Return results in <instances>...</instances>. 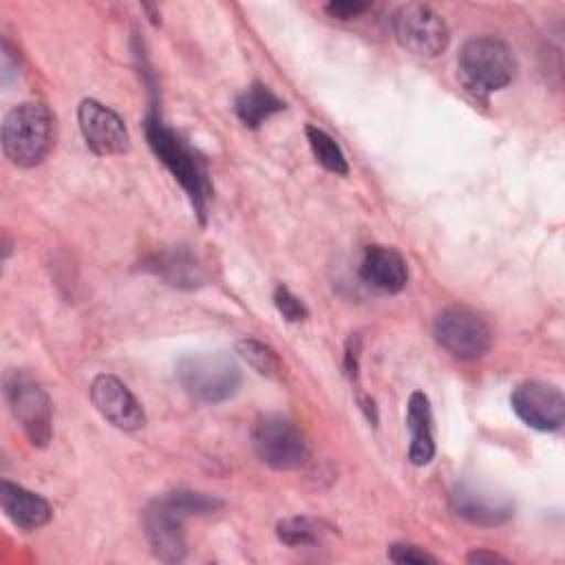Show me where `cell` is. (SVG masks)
Listing matches in <instances>:
<instances>
[{
    "instance_id": "25",
    "label": "cell",
    "mask_w": 565,
    "mask_h": 565,
    "mask_svg": "<svg viewBox=\"0 0 565 565\" xmlns=\"http://www.w3.org/2000/svg\"><path fill=\"white\" fill-rule=\"evenodd\" d=\"M369 7H371L369 2H360V0H338V2L324 4V11H327L331 18L351 20V18L362 15Z\"/></svg>"
},
{
    "instance_id": "26",
    "label": "cell",
    "mask_w": 565,
    "mask_h": 565,
    "mask_svg": "<svg viewBox=\"0 0 565 565\" xmlns=\"http://www.w3.org/2000/svg\"><path fill=\"white\" fill-rule=\"evenodd\" d=\"M468 563H475V565H481V563H508L505 556L497 554V552H488V550H472L468 556H466Z\"/></svg>"
},
{
    "instance_id": "20",
    "label": "cell",
    "mask_w": 565,
    "mask_h": 565,
    "mask_svg": "<svg viewBox=\"0 0 565 565\" xmlns=\"http://www.w3.org/2000/svg\"><path fill=\"white\" fill-rule=\"evenodd\" d=\"M305 132H307V141H309V148H311L316 161L324 170L344 177L349 172V163H347L342 148L335 143V139L316 126H307Z\"/></svg>"
},
{
    "instance_id": "10",
    "label": "cell",
    "mask_w": 565,
    "mask_h": 565,
    "mask_svg": "<svg viewBox=\"0 0 565 565\" xmlns=\"http://www.w3.org/2000/svg\"><path fill=\"white\" fill-rule=\"evenodd\" d=\"M77 121L86 146L95 154L108 157L128 150L130 137L124 119L97 99H82L77 108Z\"/></svg>"
},
{
    "instance_id": "9",
    "label": "cell",
    "mask_w": 565,
    "mask_h": 565,
    "mask_svg": "<svg viewBox=\"0 0 565 565\" xmlns=\"http://www.w3.org/2000/svg\"><path fill=\"white\" fill-rule=\"evenodd\" d=\"M510 404L525 426L541 433L558 430L565 422V397L558 386L547 382H521L512 391Z\"/></svg>"
},
{
    "instance_id": "21",
    "label": "cell",
    "mask_w": 565,
    "mask_h": 565,
    "mask_svg": "<svg viewBox=\"0 0 565 565\" xmlns=\"http://www.w3.org/2000/svg\"><path fill=\"white\" fill-rule=\"evenodd\" d=\"M276 534L278 539L289 545V547H298V545H316L322 541V523L309 516H289L278 521L276 525Z\"/></svg>"
},
{
    "instance_id": "3",
    "label": "cell",
    "mask_w": 565,
    "mask_h": 565,
    "mask_svg": "<svg viewBox=\"0 0 565 565\" xmlns=\"http://www.w3.org/2000/svg\"><path fill=\"white\" fill-rule=\"evenodd\" d=\"M457 73L468 90L488 95L512 82L516 73V57L501 38L477 35L459 49Z\"/></svg>"
},
{
    "instance_id": "16",
    "label": "cell",
    "mask_w": 565,
    "mask_h": 565,
    "mask_svg": "<svg viewBox=\"0 0 565 565\" xmlns=\"http://www.w3.org/2000/svg\"><path fill=\"white\" fill-rule=\"evenodd\" d=\"M0 505L11 523L22 530H38L53 516V510L44 497L11 481H0Z\"/></svg>"
},
{
    "instance_id": "7",
    "label": "cell",
    "mask_w": 565,
    "mask_h": 565,
    "mask_svg": "<svg viewBox=\"0 0 565 565\" xmlns=\"http://www.w3.org/2000/svg\"><path fill=\"white\" fill-rule=\"evenodd\" d=\"M4 395L31 446L44 448L51 441V399L46 391L26 373L15 371L4 382Z\"/></svg>"
},
{
    "instance_id": "17",
    "label": "cell",
    "mask_w": 565,
    "mask_h": 565,
    "mask_svg": "<svg viewBox=\"0 0 565 565\" xmlns=\"http://www.w3.org/2000/svg\"><path fill=\"white\" fill-rule=\"evenodd\" d=\"M406 426L411 433L408 459L413 466H426L435 457V439H433V413L430 402L422 391L411 393L406 406Z\"/></svg>"
},
{
    "instance_id": "12",
    "label": "cell",
    "mask_w": 565,
    "mask_h": 565,
    "mask_svg": "<svg viewBox=\"0 0 565 565\" xmlns=\"http://www.w3.org/2000/svg\"><path fill=\"white\" fill-rule=\"evenodd\" d=\"M450 503L461 519L486 527L501 525L514 514V503L510 497L468 481H461L452 488Z\"/></svg>"
},
{
    "instance_id": "18",
    "label": "cell",
    "mask_w": 565,
    "mask_h": 565,
    "mask_svg": "<svg viewBox=\"0 0 565 565\" xmlns=\"http://www.w3.org/2000/svg\"><path fill=\"white\" fill-rule=\"evenodd\" d=\"M234 110L247 128H258L271 115L285 110V102L269 86L254 82L236 97Z\"/></svg>"
},
{
    "instance_id": "5",
    "label": "cell",
    "mask_w": 565,
    "mask_h": 565,
    "mask_svg": "<svg viewBox=\"0 0 565 565\" xmlns=\"http://www.w3.org/2000/svg\"><path fill=\"white\" fill-rule=\"evenodd\" d=\"M252 446L263 463L274 470H296L309 459L305 435L282 415H263L252 428Z\"/></svg>"
},
{
    "instance_id": "8",
    "label": "cell",
    "mask_w": 565,
    "mask_h": 565,
    "mask_svg": "<svg viewBox=\"0 0 565 565\" xmlns=\"http://www.w3.org/2000/svg\"><path fill=\"white\" fill-rule=\"evenodd\" d=\"M393 35L402 49L419 57H437L450 40L444 18L419 2H408L395 11Z\"/></svg>"
},
{
    "instance_id": "11",
    "label": "cell",
    "mask_w": 565,
    "mask_h": 565,
    "mask_svg": "<svg viewBox=\"0 0 565 565\" xmlns=\"http://www.w3.org/2000/svg\"><path fill=\"white\" fill-rule=\"evenodd\" d=\"M90 402L97 413L119 430H139L146 424V413L128 386L115 375H97L90 384Z\"/></svg>"
},
{
    "instance_id": "6",
    "label": "cell",
    "mask_w": 565,
    "mask_h": 565,
    "mask_svg": "<svg viewBox=\"0 0 565 565\" xmlns=\"http://www.w3.org/2000/svg\"><path fill=\"white\" fill-rule=\"evenodd\" d=\"M435 340L457 360H479L490 351L492 331L488 322L468 307H446L433 322Z\"/></svg>"
},
{
    "instance_id": "2",
    "label": "cell",
    "mask_w": 565,
    "mask_h": 565,
    "mask_svg": "<svg viewBox=\"0 0 565 565\" xmlns=\"http://www.w3.org/2000/svg\"><path fill=\"white\" fill-rule=\"evenodd\" d=\"M55 139V117L40 102L13 106L2 121V150L13 166L33 168L46 159Z\"/></svg>"
},
{
    "instance_id": "13",
    "label": "cell",
    "mask_w": 565,
    "mask_h": 565,
    "mask_svg": "<svg viewBox=\"0 0 565 565\" xmlns=\"http://www.w3.org/2000/svg\"><path fill=\"white\" fill-rule=\"evenodd\" d=\"M185 516L177 512L163 497L154 499L143 512V527L148 543L157 558L166 563H177L185 556V536H183Z\"/></svg>"
},
{
    "instance_id": "14",
    "label": "cell",
    "mask_w": 565,
    "mask_h": 565,
    "mask_svg": "<svg viewBox=\"0 0 565 565\" xmlns=\"http://www.w3.org/2000/svg\"><path fill=\"white\" fill-rule=\"evenodd\" d=\"M148 269L154 271L159 278H163L168 285L179 289H196L205 285L210 278V271L203 258L185 245L157 252L148 260Z\"/></svg>"
},
{
    "instance_id": "15",
    "label": "cell",
    "mask_w": 565,
    "mask_h": 565,
    "mask_svg": "<svg viewBox=\"0 0 565 565\" xmlns=\"http://www.w3.org/2000/svg\"><path fill=\"white\" fill-rule=\"evenodd\" d=\"M360 276L366 285L386 291L399 294L406 287L408 269L399 252L386 245H369L360 260Z\"/></svg>"
},
{
    "instance_id": "24",
    "label": "cell",
    "mask_w": 565,
    "mask_h": 565,
    "mask_svg": "<svg viewBox=\"0 0 565 565\" xmlns=\"http://www.w3.org/2000/svg\"><path fill=\"white\" fill-rule=\"evenodd\" d=\"M360 351H362V338L360 333H351L344 344V373L351 380V384H358L360 380Z\"/></svg>"
},
{
    "instance_id": "22",
    "label": "cell",
    "mask_w": 565,
    "mask_h": 565,
    "mask_svg": "<svg viewBox=\"0 0 565 565\" xmlns=\"http://www.w3.org/2000/svg\"><path fill=\"white\" fill-rule=\"evenodd\" d=\"M274 305L276 309L280 311V316L287 320V322H302L307 320L309 316V309L307 305L285 285H278L274 289Z\"/></svg>"
},
{
    "instance_id": "4",
    "label": "cell",
    "mask_w": 565,
    "mask_h": 565,
    "mask_svg": "<svg viewBox=\"0 0 565 565\" xmlns=\"http://www.w3.org/2000/svg\"><path fill=\"white\" fill-rule=\"evenodd\" d=\"M177 380L181 388L201 404H221L241 388V369L236 360L223 351L188 353L177 362Z\"/></svg>"
},
{
    "instance_id": "1",
    "label": "cell",
    "mask_w": 565,
    "mask_h": 565,
    "mask_svg": "<svg viewBox=\"0 0 565 565\" xmlns=\"http://www.w3.org/2000/svg\"><path fill=\"white\" fill-rule=\"evenodd\" d=\"M146 141L154 157L170 170V174L179 181V185L185 190L196 216L201 223H205L207 212V199H210V181L203 161L196 157V152L174 132L170 130L157 115H148L143 124Z\"/></svg>"
},
{
    "instance_id": "23",
    "label": "cell",
    "mask_w": 565,
    "mask_h": 565,
    "mask_svg": "<svg viewBox=\"0 0 565 565\" xmlns=\"http://www.w3.org/2000/svg\"><path fill=\"white\" fill-rule=\"evenodd\" d=\"M388 561L399 563V565H437V558L433 554H428L426 550L411 545V543H393L388 547Z\"/></svg>"
},
{
    "instance_id": "19",
    "label": "cell",
    "mask_w": 565,
    "mask_h": 565,
    "mask_svg": "<svg viewBox=\"0 0 565 565\" xmlns=\"http://www.w3.org/2000/svg\"><path fill=\"white\" fill-rule=\"evenodd\" d=\"M236 353H238L258 375H263V377H267V380H282L285 366H282L278 353H276L269 344H265V342H260V340H256V338H243V340L236 342Z\"/></svg>"
}]
</instances>
